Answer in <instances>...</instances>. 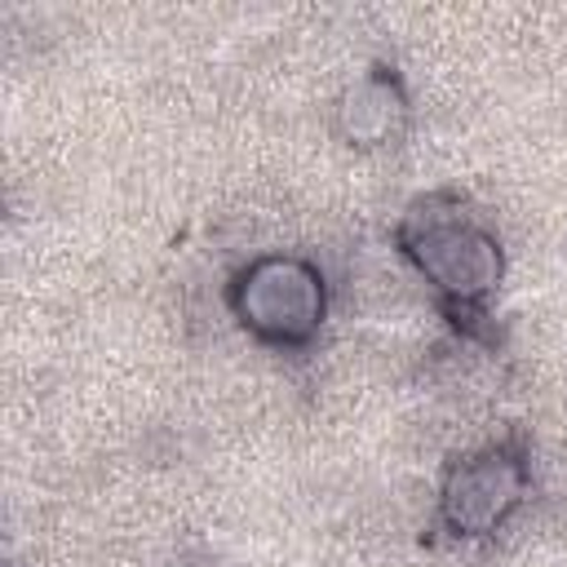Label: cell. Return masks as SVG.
Instances as JSON below:
<instances>
[{"mask_svg":"<svg viewBox=\"0 0 567 567\" xmlns=\"http://www.w3.org/2000/svg\"><path fill=\"white\" fill-rule=\"evenodd\" d=\"M394 248L461 337L496 341L492 306L505 284V244L461 190L439 186L412 195L394 221Z\"/></svg>","mask_w":567,"mask_h":567,"instance_id":"obj_1","label":"cell"},{"mask_svg":"<svg viewBox=\"0 0 567 567\" xmlns=\"http://www.w3.org/2000/svg\"><path fill=\"white\" fill-rule=\"evenodd\" d=\"M328 275L301 252H257L226 284L230 319L257 346L279 354L310 350L319 341L328 323Z\"/></svg>","mask_w":567,"mask_h":567,"instance_id":"obj_2","label":"cell"},{"mask_svg":"<svg viewBox=\"0 0 567 567\" xmlns=\"http://www.w3.org/2000/svg\"><path fill=\"white\" fill-rule=\"evenodd\" d=\"M532 496V456L518 439H496L447 461L434 496V527L456 545L492 540Z\"/></svg>","mask_w":567,"mask_h":567,"instance_id":"obj_3","label":"cell"},{"mask_svg":"<svg viewBox=\"0 0 567 567\" xmlns=\"http://www.w3.org/2000/svg\"><path fill=\"white\" fill-rule=\"evenodd\" d=\"M412 124V93L394 62L363 66L332 102V133L350 151H385Z\"/></svg>","mask_w":567,"mask_h":567,"instance_id":"obj_4","label":"cell"}]
</instances>
